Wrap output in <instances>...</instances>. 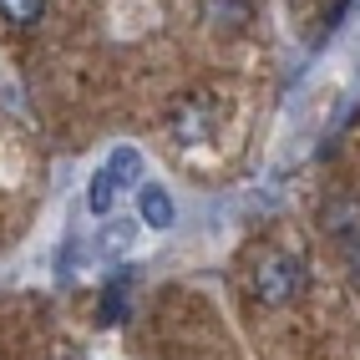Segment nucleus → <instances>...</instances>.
Masks as SVG:
<instances>
[{
	"mask_svg": "<svg viewBox=\"0 0 360 360\" xmlns=\"http://www.w3.org/2000/svg\"><path fill=\"white\" fill-rule=\"evenodd\" d=\"M132 244H137V219H112L97 233V254H107V259H122Z\"/></svg>",
	"mask_w": 360,
	"mask_h": 360,
	"instance_id": "obj_6",
	"label": "nucleus"
},
{
	"mask_svg": "<svg viewBox=\"0 0 360 360\" xmlns=\"http://www.w3.org/2000/svg\"><path fill=\"white\" fill-rule=\"evenodd\" d=\"M213 122H219V112H213L208 97H183L178 112H173V137L183 142V148H203V142L213 137Z\"/></svg>",
	"mask_w": 360,
	"mask_h": 360,
	"instance_id": "obj_2",
	"label": "nucleus"
},
{
	"mask_svg": "<svg viewBox=\"0 0 360 360\" xmlns=\"http://www.w3.org/2000/svg\"><path fill=\"white\" fill-rule=\"evenodd\" d=\"M137 224H148V229H173L178 224V203L167 198V188H158V183L137 188Z\"/></svg>",
	"mask_w": 360,
	"mask_h": 360,
	"instance_id": "obj_4",
	"label": "nucleus"
},
{
	"mask_svg": "<svg viewBox=\"0 0 360 360\" xmlns=\"http://www.w3.org/2000/svg\"><path fill=\"white\" fill-rule=\"evenodd\" d=\"M249 284H254V300H259V304L284 309V304H295V300L304 295L309 274H304V259H300V254L264 249V254L254 259V274H249Z\"/></svg>",
	"mask_w": 360,
	"mask_h": 360,
	"instance_id": "obj_1",
	"label": "nucleus"
},
{
	"mask_svg": "<svg viewBox=\"0 0 360 360\" xmlns=\"http://www.w3.org/2000/svg\"><path fill=\"white\" fill-rule=\"evenodd\" d=\"M340 254H345V264H350V274L360 279V238H345V244H340Z\"/></svg>",
	"mask_w": 360,
	"mask_h": 360,
	"instance_id": "obj_10",
	"label": "nucleus"
},
{
	"mask_svg": "<svg viewBox=\"0 0 360 360\" xmlns=\"http://www.w3.org/2000/svg\"><path fill=\"white\" fill-rule=\"evenodd\" d=\"M0 20H11V26H41L46 20V0H0Z\"/></svg>",
	"mask_w": 360,
	"mask_h": 360,
	"instance_id": "obj_8",
	"label": "nucleus"
},
{
	"mask_svg": "<svg viewBox=\"0 0 360 360\" xmlns=\"http://www.w3.org/2000/svg\"><path fill=\"white\" fill-rule=\"evenodd\" d=\"M320 229L330 233V238H360V198H350V193H340V198H330L325 208H320Z\"/></svg>",
	"mask_w": 360,
	"mask_h": 360,
	"instance_id": "obj_3",
	"label": "nucleus"
},
{
	"mask_svg": "<svg viewBox=\"0 0 360 360\" xmlns=\"http://www.w3.org/2000/svg\"><path fill=\"white\" fill-rule=\"evenodd\" d=\"M117 193H122V183H117L107 167H97V173L86 178V208L97 213V219H112V208H117Z\"/></svg>",
	"mask_w": 360,
	"mask_h": 360,
	"instance_id": "obj_5",
	"label": "nucleus"
},
{
	"mask_svg": "<svg viewBox=\"0 0 360 360\" xmlns=\"http://www.w3.org/2000/svg\"><path fill=\"white\" fill-rule=\"evenodd\" d=\"M107 173L122 183V188H137V178H142V153H137V148H117V153L107 158Z\"/></svg>",
	"mask_w": 360,
	"mask_h": 360,
	"instance_id": "obj_9",
	"label": "nucleus"
},
{
	"mask_svg": "<svg viewBox=\"0 0 360 360\" xmlns=\"http://www.w3.org/2000/svg\"><path fill=\"white\" fill-rule=\"evenodd\" d=\"M203 20H208V26L213 31H238V26H244V20H249V6H244V0H203Z\"/></svg>",
	"mask_w": 360,
	"mask_h": 360,
	"instance_id": "obj_7",
	"label": "nucleus"
}]
</instances>
